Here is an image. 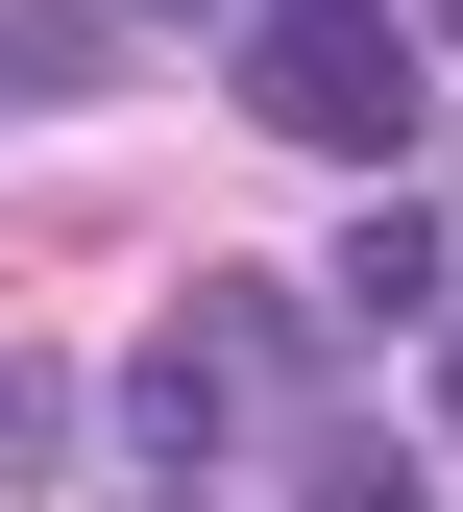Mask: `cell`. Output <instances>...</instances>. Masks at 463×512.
<instances>
[{"mask_svg":"<svg viewBox=\"0 0 463 512\" xmlns=\"http://www.w3.org/2000/svg\"><path fill=\"white\" fill-rule=\"evenodd\" d=\"M342 317H439V196H366L342 220Z\"/></svg>","mask_w":463,"mask_h":512,"instance_id":"3","label":"cell"},{"mask_svg":"<svg viewBox=\"0 0 463 512\" xmlns=\"http://www.w3.org/2000/svg\"><path fill=\"white\" fill-rule=\"evenodd\" d=\"M293 512H439V488L390 464V439H317V464H293Z\"/></svg>","mask_w":463,"mask_h":512,"instance_id":"4","label":"cell"},{"mask_svg":"<svg viewBox=\"0 0 463 512\" xmlns=\"http://www.w3.org/2000/svg\"><path fill=\"white\" fill-rule=\"evenodd\" d=\"M147 512H220V488H147Z\"/></svg>","mask_w":463,"mask_h":512,"instance_id":"7","label":"cell"},{"mask_svg":"<svg viewBox=\"0 0 463 512\" xmlns=\"http://www.w3.org/2000/svg\"><path fill=\"white\" fill-rule=\"evenodd\" d=\"M0 98H122V0H0Z\"/></svg>","mask_w":463,"mask_h":512,"instance_id":"2","label":"cell"},{"mask_svg":"<svg viewBox=\"0 0 463 512\" xmlns=\"http://www.w3.org/2000/svg\"><path fill=\"white\" fill-rule=\"evenodd\" d=\"M25 464H74V366H0V488Z\"/></svg>","mask_w":463,"mask_h":512,"instance_id":"5","label":"cell"},{"mask_svg":"<svg viewBox=\"0 0 463 512\" xmlns=\"http://www.w3.org/2000/svg\"><path fill=\"white\" fill-rule=\"evenodd\" d=\"M244 98H269L317 171H415V122H439V49L390 25V0H269V25H244Z\"/></svg>","mask_w":463,"mask_h":512,"instance_id":"1","label":"cell"},{"mask_svg":"<svg viewBox=\"0 0 463 512\" xmlns=\"http://www.w3.org/2000/svg\"><path fill=\"white\" fill-rule=\"evenodd\" d=\"M439 439H463V342H439Z\"/></svg>","mask_w":463,"mask_h":512,"instance_id":"6","label":"cell"}]
</instances>
